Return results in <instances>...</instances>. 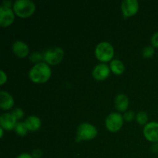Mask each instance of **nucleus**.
I'll use <instances>...</instances> for the list:
<instances>
[{"label": "nucleus", "mask_w": 158, "mask_h": 158, "mask_svg": "<svg viewBox=\"0 0 158 158\" xmlns=\"http://www.w3.org/2000/svg\"><path fill=\"white\" fill-rule=\"evenodd\" d=\"M17 122L18 121L12 113H5L0 117V126L5 131H12V129H15Z\"/></svg>", "instance_id": "obj_11"}, {"label": "nucleus", "mask_w": 158, "mask_h": 158, "mask_svg": "<svg viewBox=\"0 0 158 158\" xmlns=\"http://www.w3.org/2000/svg\"><path fill=\"white\" fill-rule=\"evenodd\" d=\"M121 12L125 18L135 15L139 10L137 0H124L121 2Z\"/></svg>", "instance_id": "obj_8"}, {"label": "nucleus", "mask_w": 158, "mask_h": 158, "mask_svg": "<svg viewBox=\"0 0 158 158\" xmlns=\"http://www.w3.org/2000/svg\"><path fill=\"white\" fill-rule=\"evenodd\" d=\"M11 113H12V115L15 117V118L17 120L22 119L23 117V116H24V112H23V110L22 109V108H19V107H16V108H15V109H13Z\"/></svg>", "instance_id": "obj_21"}, {"label": "nucleus", "mask_w": 158, "mask_h": 158, "mask_svg": "<svg viewBox=\"0 0 158 158\" xmlns=\"http://www.w3.org/2000/svg\"><path fill=\"white\" fill-rule=\"evenodd\" d=\"M12 49L15 56L19 58H25L29 53V48L25 42L17 40L12 44Z\"/></svg>", "instance_id": "obj_12"}, {"label": "nucleus", "mask_w": 158, "mask_h": 158, "mask_svg": "<svg viewBox=\"0 0 158 158\" xmlns=\"http://www.w3.org/2000/svg\"><path fill=\"white\" fill-rule=\"evenodd\" d=\"M151 44L154 48H158V32H155L151 37Z\"/></svg>", "instance_id": "obj_23"}, {"label": "nucleus", "mask_w": 158, "mask_h": 158, "mask_svg": "<svg viewBox=\"0 0 158 158\" xmlns=\"http://www.w3.org/2000/svg\"><path fill=\"white\" fill-rule=\"evenodd\" d=\"M43 155V152H42L41 150L40 149H35L33 151H32V156L33 158H40Z\"/></svg>", "instance_id": "obj_25"}, {"label": "nucleus", "mask_w": 158, "mask_h": 158, "mask_svg": "<svg viewBox=\"0 0 158 158\" xmlns=\"http://www.w3.org/2000/svg\"><path fill=\"white\" fill-rule=\"evenodd\" d=\"M52 70L45 62L36 63L29 71V78L32 82L38 84L45 83L50 79Z\"/></svg>", "instance_id": "obj_1"}, {"label": "nucleus", "mask_w": 158, "mask_h": 158, "mask_svg": "<svg viewBox=\"0 0 158 158\" xmlns=\"http://www.w3.org/2000/svg\"><path fill=\"white\" fill-rule=\"evenodd\" d=\"M7 80L8 77L6 73L3 70L0 71V84L3 85L4 83H6L7 82Z\"/></svg>", "instance_id": "obj_24"}, {"label": "nucleus", "mask_w": 158, "mask_h": 158, "mask_svg": "<svg viewBox=\"0 0 158 158\" xmlns=\"http://www.w3.org/2000/svg\"><path fill=\"white\" fill-rule=\"evenodd\" d=\"M64 57V51L61 47L55 46L48 49L43 53L45 63L50 66H56L61 63Z\"/></svg>", "instance_id": "obj_5"}, {"label": "nucleus", "mask_w": 158, "mask_h": 158, "mask_svg": "<svg viewBox=\"0 0 158 158\" xmlns=\"http://www.w3.org/2000/svg\"><path fill=\"white\" fill-rule=\"evenodd\" d=\"M15 12L12 8L1 6L0 7V26L3 28L10 26L15 20Z\"/></svg>", "instance_id": "obj_7"}, {"label": "nucleus", "mask_w": 158, "mask_h": 158, "mask_svg": "<svg viewBox=\"0 0 158 158\" xmlns=\"http://www.w3.org/2000/svg\"><path fill=\"white\" fill-rule=\"evenodd\" d=\"M0 133H1V134H0V137H1V138H2L3 136H4V129H2V128L0 127Z\"/></svg>", "instance_id": "obj_29"}, {"label": "nucleus", "mask_w": 158, "mask_h": 158, "mask_svg": "<svg viewBox=\"0 0 158 158\" xmlns=\"http://www.w3.org/2000/svg\"><path fill=\"white\" fill-rule=\"evenodd\" d=\"M123 120H125L127 122L132 121L135 117V114L133 110H127L126 112L123 114Z\"/></svg>", "instance_id": "obj_22"}, {"label": "nucleus", "mask_w": 158, "mask_h": 158, "mask_svg": "<svg viewBox=\"0 0 158 158\" xmlns=\"http://www.w3.org/2000/svg\"><path fill=\"white\" fill-rule=\"evenodd\" d=\"M136 120L140 125H146L148 123V115L144 111H139L136 115Z\"/></svg>", "instance_id": "obj_18"}, {"label": "nucleus", "mask_w": 158, "mask_h": 158, "mask_svg": "<svg viewBox=\"0 0 158 158\" xmlns=\"http://www.w3.org/2000/svg\"><path fill=\"white\" fill-rule=\"evenodd\" d=\"M110 71V68L108 65H106V63H100L94 68L92 75L96 80L103 81L108 78Z\"/></svg>", "instance_id": "obj_10"}, {"label": "nucleus", "mask_w": 158, "mask_h": 158, "mask_svg": "<svg viewBox=\"0 0 158 158\" xmlns=\"http://www.w3.org/2000/svg\"><path fill=\"white\" fill-rule=\"evenodd\" d=\"M15 134H17L18 136L19 137H25V136L27 134L28 130L27 127H26V123L25 122H17L16 125L15 127Z\"/></svg>", "instance_id": "obj_17"}, {"label": "nucleus", "mask_w": 158, "mask_h": 158, "mask_svg": "<svg viewBox=\"0 0 158 158\" xmlns=\"http://www.w3.org/2000/svg\"><path fill=\"white\" fill-rule=\"evenodd\" d=\"M95 56L102 63L111 61L114 56V46L107 41L100 42L95 48Z\"/></svg>", "instance_id": "obj_3"}, {"label": "nucleus", "mask_w": 158, "mask_h": 158, "mask_svg": "<svg viewBox=\"0 0 158 158\" xmlns=\"http://www.w3.org/2000/svg\"><path fill=\"white\" fill-rule=\"evenodd\" d=\"M106 127L110 132L115 133L120 131L123 125V117L117 112L110 114L105 120Z\"/></svg>", "instance_id": "obj_6"}, {"label": "nucleus", "mask_w": 158, "mask_h": 158, "mask_svg": "<svg viewBox=\"0 0 158 158\" xmlns=\"http://www.w3.org/2000/svg\"><path fill=\"white\" fill-rule=\"evenodd\" d=\"M151 151H152L153 153L158 154V142L153 143L152 146H151Z\"/></svg>", "instance_id": "obj_27"}, {"label": "nucleus", "mask_w": 158, "mask_h": 158, "mask_svg": "<svg viewBox=\"0 0 158 158\" xmlns=\"http://www.w3.org/2000/svg\"><path fill=\"white\" fill-rule=\"evenodd\" d=\"M31 61L34 63H41L42 60H43V54L40 53L39 52H35L31 54L30 57H29Z\"/></svg>", "instance_id": "obj_20"}, {"label": "nucleus", "mask_w": 158, "mask_h": 158, "mask_svg": "<svg viewBox=\"0 0 158 158\" xmlns=\"http://www.w3.org/2000/svg\"><path fill=\"white\" fill-rule=\"evenodd\" d=\"M16 158H33L32 156L29 153H22Z\"/></svg>", "instance_id": "obj_28"}, {"label": "nucleus", "mask_w": 158, "mask_h": 158, "mask_svg": "<svg viewBox=\"0 0 158 158\" xmlns=\"http://www.w3.org/2000/svg\"><path fill=\"white\" fill-rule=\"evenodd\" d=\"M115 108L120 112H126L129 107L130 101L127 96L123 94H120L116 97L114 100Z\"/></svg>", "instance_id": "obj_14"}, {"label": "nucleus", "mask_w": 158, "mask_h": 158, "mask_svg": "<svg viewBox=\"0 0 158 158\" xmlns=\"http://www.w3.org/2000/svg\"><path fill=\"white\" fill-rule=\"evenodd\" d=\"M14 98L9 92L2 90L0 92V107L3 110H9L14 106Z\"/></svg>", "instance_id": "obj_13"}, {"label": "nucleus", "mask_w": 158, "mask_h": 158, "mask_svg": "<svg viewBox=\"0 0 158 158\" xmlns=\"http://www.w3.org/2000/svg\"><path fill=\"white\" fill-rule=\"evenodd\" d=\"M154 52H155V50H154V46H148L143 48L142 54H143V56L144 57V58L149 59L151 58V57L154 55Z\"/></svg>", "instance_id": "obj_19"}, {"label": "nucleus", "mask_w": 158, "mask_h": 158, "mask_svg": "<svg viewBox=\"0 0 158 158\" xmlns=\"http://www.w3.org/2000/svg\"><path fill=\"white\" fill-rule=\"evenodd\" d=\"M13 5H14V2H12L11 1H4L2 2V6H6V7H8V8H13Z\"/></svg>", "instance_id": "obj_26"}, {"label": "nucleus", "mask_w": 158, "mask_h": 158, "mask_svg": "<svg viewBox=\"0 0 158 158\" xmlns=\"http://www.w3.org/2000/svg\"><path fill=\"white\" fill-rule=\"evenodd\" d=\"M110 68L111 72L115 75H121L125 70L124 64L121 60H118V59L111 60Z\"/></svg>", "instance_id": "obj_16"}, {"label": "nucleus", "mask_w": 158, "mask_h": 158, "mask_svg": "<svg viewBox=\"0 0 158 158\" xmlns=\"http://www.w3.org/2000/svg\"><path fill=\"white\" fill-rule=\"evenodd\" d=\"M143 136L150 142H158V122H149L143 130Z\"/></svg>", "instance_id": "obj_9"}, {"label": "nucleus", "mask_w": 158, "mask_h": 158, "mask_svg": "<svg viewBox=\"0 0 158 158\" xmlns=\"http://www.w3.org/2000/svg\"><path fill=\"white\" fill-rule=\"evenodd\" d=\"M14 12L20 18H28L34 14L35 5L31 0H16L13 5Z\"/></svg>", "instance_id": "obj_2"}, {"label": "nucleus", "mask_w": 158, "mask_h": 158, "mask_svg": "<svg viewBox=\"0 0 158 158\" xmlns=\"http://www.w3.org/2000/svg\"><path fill=\"white\" fill-rule=\"evenodd\" d=\"M24 122L29 131H31V132H35V131H39L41 127V120H40V117L35 115L29 116L28 117H26Z\"/></svg>", "instance_id": "obj_15"}, {"label": "nucleus", "mask_w": 158, "mask_h": 158, "mask_svg": "<svg viewBox=\"0 0 158 158\" xmlns=\"http://www.w3.org/2000/svg\"><path fill=\"white\" fill-rule=\"evenodd\" d=\"M98 134V131L94 125L90 123H83L77 128V141L90 140L95 138Z\"/></svg>", "instance_id": "obj_4"}]
</instances>
